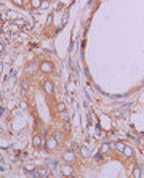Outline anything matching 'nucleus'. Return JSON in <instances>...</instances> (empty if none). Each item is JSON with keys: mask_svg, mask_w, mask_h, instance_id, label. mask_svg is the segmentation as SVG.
<instances>
[{"mask_svg": "<svg viewBox=\"0 0 144 178\" xmlns=\"http://www.w3.org/2000/svg\"><path fill=\"white\" fill-rule=\"evenodd\" d=\"M77 148H79V146H77V143H74V141H72V144H69V149H74V151H75Z\"/></svg>", "mask_w": 144, "mask_h": 178, "instance_id": "4be33fe9", "label": "nucleus"}, {"mask_svg": "<svg viewBox=\"0 0 144 178\" xmlns=\"http://www.w3.org/2000/svg\"><path fill=\"white\" fill-rule=\"evenodd\" d=\"M112 148H114V146H112L111 143H104L103 146L99 148V154H101V156H106V154H109Z\"/></svg>", "mask_w": 144, "mask_h": 178, "instance_id": "1a4fd4ad", "label": "nucleus"}, {"mask_svg": "<svg viewBox=\"0 0 144 178\" xmlns=\"http://www.w3.org/2000/svg\"><path fill=\"white\" fill-rule=\"evenodd\" d=\"M58 114H59V119L63 120V122H69V114H67V111H61V113H58Z\"/></svg>", "mask_w": 144, "mask_h": 178, "instance_id": "ddd939ff", "label": "nucleus"}, {"mask_svg": "<svg viewBox=\"0 0 144 178\" xmlns=\"http://www.w3.org/2000/svg\"><path fill=\"white\" fill-rule=\"evenodd\" d=\"M40 72L42 74H45V76H48V74H53L54 72V64L51 63V61H42L40 63Z\"/></svg>", "mask_w": 144, "mask_h": 178, "instance_id": "f03ea898", "label": "nucleus"}, {"mask_svg": "<svg viewBox=\"0 0 144 178\" xmlns=\"http://www.w3.org/2000/svg\"><path fill=\"white\" fill-rule=\"evenodd\" d=\"M131 176H135V178H136V176H141V170H139V169H135L133 173H131Z\"/></svg>", "mask_w": 144, "mask_h": 178, "instance_id": "412c9836", "label": "nucleus"}, {"mask_svg": "<svg viewBox=\"0 0 144 178\" xmlns=\"http://www.w3.org/2000/svg\"><path fill=\"white\" fill-rule=\"evenodd\" d=\"M63 160L74 165L75 160H77V154H75L74 149H67V151H64V153H63Z\"/></svg>", "mask_w": 144, "mask_h": 178, "instance_id": "7ed1b4c3", "label": "nucleus"}, {"mask_svg": "<svg viewBox=\"0 0 144 178\" xmlns=\"http://www.w3.org/2000/svg\"><path fill=\"white\" fill-rule=\"evenodd\" d=\"M43 92H45V95H48V97H51V95L54 93V85H53V82L51 80H45V82H43Z\"/></svg>", "mask_w": 144, "mask_h": 178, "instance_id": "423d86ee", "label": "nucleus"}, {"mask_svg": "<svg viewBox=\"0 0 144 178\" xmlns=\"http://www.w3.org/2000/svg\"><path fill=\"white\" fill-rule=\"evenodd\" d=\"M40 5H42V0H31V7L32 8H40Z\"/></svg>", "mask_w": 144, "mask_h": 178, "instance_id": "dca6fc26", "label": "nucleus"}, {"mask_svg": "<svg viewBox=\"0 0 144 178\" xmlns=\"http://www.w3.org/2000/svg\"><path fill=\"white\" fill-rule=\"evenodd\" d=\"M48 7H50V0H42L40 8H48Z\"/></svg>", "mask_w": 144, "mask_h": 178, "instance_id": "a211bd4d", "label": "nucleus"}, {"mask_svg": "<svg viewBox=\"0 0 144 178\" xmlns=\"http://www.w3.org/2000/svg\"><path fill=\"white\" fill-rule=\"evenodd\" d=\"M126 159H131L133 156H135V151H133V148L131 146H128V144H125V149H123V153H122Z\"/></svg>", "mask_w": 144, "mask_h": 178, "instance_id": "9d476101", "label": "nucleus"}, {"mask_svg": "<svg viewBox=\"0 0 144 178\" xmlns=\"http://www.w3.org/2000/svg\"><path fill=\"white\" fill-rule=\"evenodd\" d=\"M66 88H67V92H69V93H74V90H75V84H74V82H67Z\"/></svg>", "mask_w": 144, "mask_h": 178, "instance_id": "4468645a", "label": "nucleus"}, {"mask_svg": "<svg viewBox=\"0 0 144 178\" xmlns=\"http://www.w3.org/2000/svg\"><path fill=\"white\" fill-rule=\"evenodd\" d=\"M5 50V44H2V42H0V53H2Z\"/></svg>", "mask_w": 144, "mask_h": 178, "instance_id": "5701e85b", "label": "nucleus"}, {"mask_svg": "<svg viewBox=\"0 0 144 178\" xmlns=\"http://www.w3.org/2000/svg\"><path fill=\"white\" fill-rule=\"evenodd\" d=\"M56 111H58V113L66 111V104H64V103H58V104H56Z\"/></svg>", "mask_w": 144, "mask_h": 178, "instance_id": "f3484780", "label": "nucleus"}, {"mask_svg": "<svg viewBox=\"0 0 144 178\" xmlns=\"http://www.w3.org/2000/svg\"><path fill=\"white\" fill-rule=\"evenodd\" d=\"M79 154L82 159H90L91 157V151L86 146H79Z\"/></svg>", "mask_w": 144, "mask_h": 178, "instance_id": "0eeeda50", "label": "nucleus"}, {"mask_svg": "<svg viewBox=\"0 0 144 178\" xmlns=\"http://www.w3.org/2000/svg\"><path fill=\"white\" fill-rule=\"evenodd\" d=\"M27 88H29V79H24V80L21 82V92L26 95V93H27Z\"/></svg>", "mask_w": 144, "mask_h": 178, "instance_id": "f8f14e48", "label": "nucleus"}, {"mask_svg": "<svg viewBox=\"0 0 144 178\" xmlns=\"http://www.w3.org/2000/svg\"><path fill=\"white\" fill-rule=\"evenodd\" d=\"M11 2L16 5V7H23V3H24V0H11Z\"/></svg>", "mask_w": 144, "mask_h": 178, "instance_id": "aec40b11", "label": "nucleus"}, {"mask_svg": "<svg viewBox=\"0 0 144 178\" xmlns=\"http://www.w3.org/2000/svg\"><path fill=\"white\" fill-rule=\"evenodd\" d=\"M115 149H117V151L122 154L123 153V149H125V143H115V146H114Z\"/></svg>", "mask_w": 144, "mask_h": 178, "instance_id": "2eb2a0df", "label": "nucleus"}, {"mask_svg": "<svg viewBox=\"0 0 144 178\" xmlns=\"http://www.w3.org/2000/svg\"><path fill=\"white\" fill-rule=\"evenodd\" d=\"M54 138L58 140V143H61V141H63V135H61L59 132H56V133H54Z\"/></svg>", "mask_w": 144, "mask_h": 178, "instance_id": "6ab92c4d", "label": "nucleus"}, {"mask_svg": "<svg viewBox=\"0 0 144 178\" xmlns=\"http://www.w3.org/2000/svg\"><path fill=\"white\" fill-rule=\"evenodd\" d=\"M58 144H59V143H58V140L54 138V135H51V136H48V138H47V141L43 143V148H45L48 153H53L54 149L58 148Z\"/></svg>", "mask_w": 144, "mask_h": 178, "instance_id": "f257e3e1", "label": "nucleus"}, {"mask_svg": "<svg viewBox=\"0 0 144 178\" xmlns=\"http://www.w3.org/2000/svg\"><path fill=\"white\" fill-rule=\"evenodd\" d=\"M32 146L37 148V149L43 146V138H42L40 135H34V136H32Z\"/></svg>", "mask_w": 144, "mask_h": 178, "instance_id": "6e6552de", "label": "nucleus"}, {"mask_svg": "<svg viewBox=\"0 0 144 178\" xmlns=\"http://www.w3.org/2000/svg\"><path fill=\"white\" fill-rule=\"evenodd\" d=\"M61 173H63L64 176H74L75 172H74V169H72V164L64 162V165H61Z\"/></svg>", "mask_w": 144, "mask_h": 178, "instance_id": "39448f33", "label": "nucleus"}, {"mask_svg": "<svg viewBox=\"0 0 144 178\" xmlns=\"http://www.w3.org/2000/svg\"><path fill=\"white\" fill-rule=\"evenodd\" d=\"M35 173H37L39 176H50V175H51L50 169H47V167H40V169H37Z\"/></svg>", "mask_w": 144, "mask_h": 178, "instance_id": "9b49d317", "label": "nucleus"}, {"mask_svg": "<svg viewBox=\"0 0 144 178\" xmlns=\"http://www.w3.org/2000/svg\"><path fill=\"white\" fill-rule=\"evenodd\" d=\"M39 71H40V64H39V63H35V61H34V63H31V64H29V66L26 67V74H27V76H35Z\"/></svg>", "mask_w": 144, "mask_h": 178, "instance_id": "20e7f679", "label": "nucleus"}]
</instances>
